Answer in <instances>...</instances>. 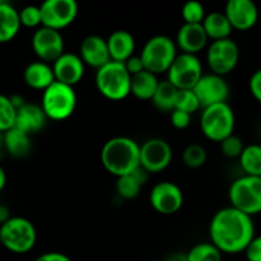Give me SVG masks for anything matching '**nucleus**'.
<instances>
[{"instance_id": "a19ab883", "label": "nucleus", "mask_w": 261, "mask_h": 261, "mask_svg": "<svg viewBox=\"0 0 261 261\" xmlns=\"http://www.w3.org/2000/svg\"><path fill=\"white\" fill-rule=\"evenodd\" d=\"M33 261H73L68 255L63 254V252L58 251H50L41 254L40 256L36 257Z\"/></svg>"}, {"instance_id": "37998d69", "label": "nucleus", "mask_w": 261, "mask_h": 261, "mask_svg": "<svg viewBox=\"0 0 261 261\" xmlns=\"http://www.w3.org/2000/svg\"><path fill=\"white\" fill-rule=\"evenodd\" d=\"M10 217L12 216H10L9 208L5 205H3V204H0V226H2V224H4L5 222L10 218Z\"/></svg>"}, {"instance_id": "ddd939ff", "label": "nucleus", "mask_w": 261, "mask_h": 261, "mask_svg": "<svg viewBox=\"0 0 261 261\" xmlns=\"http://www.w3.org/2000/svg\"><path fill=\"white\" fill-rule=\"evenodd\" d=\"M33 54L43 63L53 64L65 53V42L61 32L47 27H38L31 38Z\"/></svg>"}, {"instance_id": "f03ea898", "label": "nucleus", "mask_w": 261, "mask_h": 261, "mask_svg": "<svg viewBox=\"0 0 261 261\" xmlns=\"http://www.w3.org/2000/svg\"><path fill=\"white\" fill-rule=\"evenodd\" d=\"M99 157L107 172L121 177L140 167V144L124 135L114 137L102 145Z\"/></svg>"}, {"instance_id": "a211bd4d", "label": "nucleus", "mask_w": 261, "mask_h": 261, "mask_svg": "<svg viewBox=\"0 0 261 261\" xmlns=\"http://www.w3.org/2000/svg\"><path fill=\"white\" fill-rule=\"evenodd\" d=\"M79 58L84 63V65L92 66L94 69H99L111 61L107 48L106 38L98 35H89L82 40L79 46Z\"/></svg>"}, {"instance_id": "cd10ccee", "label": "nucleus", "mask_w": 261, "mask_h": 261, "mask_svg": "<svg viewBox=\"0 0 261 261\" xmlns=\"http://www.w3.org/2000/svg\"><path fill=\"white\" fill-rule=\"evenodd\" d=\"M239 161H240V166H241L245 175L261 177V145L260 144L245 145Z\"/></svg>"}, {"instance_id": "72a5a7b5", "label": "nucleus", "mask_w": 261, "mask_h": 261, "mask_svg": "<svg viewBox=\"0 0 261 261\" xmlns=\"http://www.w3.org/2000/svg\"><path fill=\"white\" fill-rule=\"evenodd\" d=\"M205 15L206 13L204 5L196 0H190V2L185 3L181 9V17H182L184 23H189V24H201Z\"/></svg>"}, {"instance_id": "f8f14e48", "label": "nucleus", "mask_w": 261, "mask_h": 261, "mask_svg": "<svg viewBox=\"0 0 261 261\" xmlns=\"http://www.w3.org/2000/svg\"><path fill=\"white\" fill-rule=\"evenodd\" d=\"M43 27L60 32L75 20L79 13L75 0H46L40 5Z\"/></svg>"}, {"instance_id": "b1692460", "label": "nucleus", "mask_w": 261, "mask_h": 261, "mask_svg": "<svg viewBox=\"0 0 261 261\" xmlns=\"http://www.w3.org/2000/svg\"><path fill=\"white\" fill-rule=\"evenodd\" d=\"M18 10L4 0L0 4V43H8L14 40L20 31Z\"/></svg>"}, {"instance_id": "c03bdc74", "label": "nucleus", "mask_w": 261, "mask_h": 261, "mask_svg": "<svg viewBox=\"0 0 261 261\" xmlns=\"http://www.w3.org/2000/svg\"><path fill=\"white\" fill-rule=\"evenodd\" d=\"M5 185H7V172H5L4 168L0 166V193L4 190Z\"/></svg>"}, {"instance_id": "a18cd8bd", "label": "nucleus", "mask_w": 261, "mask_h": 261, "mask_svg": "<svg viewBox=\"0 0 261 261\" xmlns=\"http://www.w3.org/2000/svg\"><path fill=\"white\" fill-rule=\"evenodd\" d=\"M4 149V138H3V133H0V153Z\"/></svg>"}, {"instance_id": "39448f33", "label": "nucleus", "mask_w": 261, "mask_h": 261, "mask_svg": "<svg viewBox=\"0 0 261 261\" xmlns=\"http://www.w3.org/2000/svg\"><path fill=\"white\" fill-rule=\"evenodd\" d=\"M234 126L236 116L228 102L201 109L200 129L206 139L221 143L227 137L233 134Z\"/></svg>"}, {"instance_id": "c85d7f7f", "label": "nucleus", "mask_w": 261, "mask_h": 261, "mask_svg": "<svg viewBox=\"0 0 261 261\" xmlns=\"http://www.w3.org/2000/svg\"><path fill=\"white\" fill-rule=\"evenodd\" d=\"M177 92L178 89L173 84H171L167 79L161 81L157 87V91H155L154 96L152 98L155 109L170 114L175 109V99L176 96H177Z\"/></svg>"}, {"instance_id": "7ed1b4c3", "label": "nucleus", "mask_w": 261, "mask_h": 261, "mask_svg": "<svg viewBox=\"0 0 261 261\" xmlns=\"http://www.w3.org/2000/svg\"><path fill=\"white\" fill-rule=\"evenodd\" d=\"M76 103L78 98L74 87L55 81L42 92L40 106L47 120L64 121L74 114Z\"/></svg>"}, {"instance_id": "49530a36", "label": "nucleus", "mask_w": 261, "mask_h": 261, "mask_svg": "<svg viewBox=\"0 0 261 261\" xmlns=\"http://www.w3.org/2000/svg\"><path fill=\"white\" fill-rule=\"evenodd\" d=\"M155 261H165V260H155Z\"/></svg>"}, {"instance_id": "473e14b6", "label": "nucleus", "mask_w": 261, "mask_h": 261, "mask_svg": "<svg viewBox=\"0 0 261 261\" xmlns=\"http://www.w3.org/2000/svg\"><path fill=\"white\" fill-rule=\"evenodd\" d=\"M17 110L13 106L9 96L0 93V133L12 129L15 122Z\"/></svg>"}, {"instance_id": "412c9836", "label": "nucleus", "mask_w": 261, "mask_h": 261, "mask_svg": "<svg viewBox=\"0 0 261 261\" xmlns=\"http://www.w3.org/2000/svg\"><path fill=\"white\" fill-rule=\"evenodd\" d=\"M110 59L116 63H125L135 53V38L129 31L116 30L106 38Z\"/></svg>"}, {"instance_id": "423d86ee", "label": "nucleus", "mask_w": 261, "mask_h": 261, "mask_svg": "<svg viewBox=\"0 0 261 261\" xmlns=\"http://www.w3.org/2000/svg\"><path fill=\"white\" fill-rule=\"evenodd\" d=\"M132 75L127 73L124 64L109 61L106 65L97 69L94 83L96 88L105 98L110 101H122L130 94Z\"/></svg>"}, {"instance_id": "7c9ffc66", "label": "nucleus", "mask_w": 261, "mask_h": 261, "mask_svg": "<svg viewBox=\"0 0 261 261\" xmlns=\"http://www.w3.org/2000/svg\"><path fill=\"white\" fill-rule=\"evenodd\" d=\"M206 160H208L206 149L198 143H191V144L186 145L182 152L184 165L189 168H193V170L203 167L206 163Z\"/></svg>"}, {"instance_id": "a878e982", "label": "nucleus", "mask_w": 261, "mask_h": 261, "mask_svg": "<svg viewBox=\"0 0 261 261\" xmlns=\"http://www.w3.org/2000/svg\"><path fill=\"white\" fill-rule=\"evenodd\" d=\"M160 84L158 76L150 71L143 70L132 76L130 94L142 101H152L157 87Z\"/></svg>"}, {"instance_id": "6ab92c4d", "label": "nucleus", "mask_w": 261, "mask_h": 261, "mask_svg": "<svg viewBox=\"0 0 261 261\" xmlns=\"http://www.w3.org/2000/svg\"><path fill=\"white\" fill-rule=\"evenodd\" d=\"M209 38L203 25L184 23L176 33L175 43L181 53L198 56V54L206 47Z\"/></svg>"}, {"instance_id": "4be33fe9", "label": "nucleus", "mask_w": 261, "mask_h": 261, "mask_svg": "<svg viewBox=\"0 0 261 261\" xmlns=\"http://www.w3.org/2000/svg\"><path fill=\"white\" fill-rule=\"evenodd\" d=\"M23 81L30 88L43 92L55 82L53 66L40 60L32 61L23 70Z\"/></svg>"}, {"instance_id": "f704fd0d", "label": "nucleus", "mask_w": 261, "mask_h": 261, "mask_svg": "<svg viewBox=\"0 0 261 261\" xmlns=\"http://www.w3.org/2000/svg\"><path fill=\"white\" fill-rule=\"evenodd\" d=\"M18 14H19V22L22 27L37 30L42 25L41 10L38 5H25L22 9L18 10Z\"/></svg>"}, {"instance_id": "bb28decb", "label": "nucleus", "mask_w": 261, "mask_h": 261, "mask_svg": "<svg viewBox=\"0 0 261 261\" xmlns=\"http://www.w3.org/2000/svg\"><path fill=\"white\" fill-rule=\"evenodd\" d=\"M201 25H203L208 38L212 41L231 38V33L233 31L223 12L208 13L201 22Z\"/></svg>"}, {"instance_id": "4468645a", "label": "nucleus", "mask_w": 261, "mask_h": 261, "mask_svg": "<svg viewBox=\"0 0 261 261\" xmlns=\"http://www.w3.org/2000/svg\"><path fill=\"white\" fill-rule=\"evenodd\" d=\"M149 204L157 213L172 216L182 208L184 193L177 184L172 181H161L150 190Z\"/></svg>"}, {"instance_id": "9d476101", "label": "nucleus", "mask_w": 261, "mask_h": 261, "mask_svg": "<svg viewBox=\"0 0 261 261\" xmlns=\"http://www.w3.org/2000/svg\"><path fill=\"white\" fill-rule=\"evenodd\" d=\"M167 81L177 89H193L203 75V65L196 55L177 54L167 70Z\"/></svg>"}, {"instance_id": "c9c22d12", "label": "nucleus", "mask_w": 261, "mask_h": 261, "mask_svg": "<svg viewBox=\"0 0 261 261\" xmlns=\"http://www.w3.org/2000/svg\"><path fill=\"white\" fill-rule=\"evenodd\" d=\"M219 145H221L222 154L227 158H232V160L240 158V155H241L242 150H244L245 148L244 140L234 134L229 135L226 139L222 140V142L219 143Z\"/></svg>"}, {"instance_id": "2f4dec72", "label": "nucleus", "mask_w": 261, "mask_h": 261, "mask_svg": "<svg viewBox=\"0 0 261 261\" xmlns=\"http://www.w3.org/2000/svg\"><path fill=\"white\" fill-rule=\"evenodd\" d=\"M200 109V102L193 89H178L173 110H180L186 114L193 115L194 112L199 111Z\"/></svg>"}, {"instance_id": "20e7f679", "label": "nucleus", "mask_w": 261, "mask_h": 261, "mask_svg": "<svg viewBox=\"0 0 261 261\" xmlns=\"http://www.w3.org/2000/svg\"><path fill=\"white\" fill-rule=\"evenodd\" d=\"M37 242V229L24 217H10L0 226V244L13 254H27Z\"/></svg>"}, {"instance_id": "58836bf2", "label": "nucleus", "mask_w": 261, "mask_h": 261, "mask_svg": "<svg viewBox=\"0 0 261 261\" xmlns=\"http://www.w3.org/2000/svg\"><path fill=\"white\" fill-rule=\"evenodd\" d=\"M250 93L252 94L255 99L261 103V69H257L252 73L249 81Z\"/></svg>"}, {"instance_id": "aec40b11", "label": "nucleus", "mask_w": 261, "mask_h": 261, "mask_svg": "<svg viewBox=\"0 0 261 261\" xmlns=\"http://www.w3.org/2000/svg\"><path fill=\"white\" fill-rule=\"evenodd\" d=\"M47 122V117L43 114L40 105L33 102H25L17 110L14 127L22 130L28 135L41 132Z\"/></svg>"}, {"instance_id": "1a4fd4ad", "label": "nucleus", "mask_w": 261, "mask_h": 261, "mask_svg": "<svg viewBox=\"0 0 261 261\" xmlns=\"http://www.w3.org/2000/svg\"><path fill=\"white\" fill-rule=\"evenodd\" d=\"M240 61V47L232 38L212 41L206 48V64L211 73L226 76L236 69Z\"/></svg>"}, {"instance_id": "6e6552de", "label": "nucleus", "mask_w": 261, "mask_h": 261, "mask_svg": "<svg viewBox=\"0 0 261 261\" xmlns=\"http://www.w3.org/2000/svg\"><path fill=\"white\" fill-rule=\"evenodd\" d=\"M232 208L252 217L261 213V177L244 175L236 178L228 189Z\"/></svg>"}, {"instance_id": "e433bc0d", "label": "nucleus", "mask_w": 261, "mask_h": 261, "mask_svg": "<svg viewBox=\"0 0 261 261\" xmlns=\"http://www.w3.org/2000/svg\"><path fill=\"white\" fill-rule=\"evenodd\" d=\"M170 120L173 127L178 130H184L191 124V115L180 111V110H172L170 112Z\"/></svg>"}, {"instance_id": "2eb2a0df", "label": "nucleus", "mask_w": 261, "mask_h": 261, "mask_svg": "<svg viewBox=\"0 0 261 261\" xmlns=\"http://www.w3.org/2000/svg\"><path fill=\"white\" fill-rule=\"evenodd\" d=\"M193 91L200 102L201 109L227 102L231 93V88L226 78L214 73L203 74Z\"/></svg>"}, {"instance_id": "393cba45", "label": "nucleus", "mask_w": 261, "mask_h": 261, "mask_svg": "<svg viewBox=\"0 0 261 261\" xmlns=\"http://www.w3.org/2000/svg\"><path fill=\"white\" fill-rule=\"evenodd\" d=\"M4 138V149L8 154L13 158H24L27 157L32 149V143H31V135L25 134L22 130L13 126L12 129L3 133Z\"/></svg>"}, {"instance_id": "f3484780", "label": "nucleus", "mask_w": 261, "mask_h": 261, "mask_svg": "<svg viewBox=\"0 0 261 261\" xmlns=\"http://www.w3.org/2000/svg\"><path fill=\"white\" fill-rule=\"evenodd\" d=\"M51 66H53L55 81L70 87H75L83 79L86 73V65L78 54L66 53V51L60 58L56 59Z\"/></svg>"}, {"instance_id": "79ce46f5", "label": "nucleus", "mask_w": 261, "mask_h": 261, "mask_svg": "<svg viewBox=\"0 0 261 261\" xmlns=\"http://www.w3.org/2000/svg\"><path fill=\"white\" fill-rule=\"evenodd\" d=\"M165 261H188V255H186V252L176 251L168 255Z\"/></svg>"}, {"instance_id": "4c0bfd02", "label": "nucleus", "mask_w": 261, "mask_h": 261, "mask_svg": "<svg viewBox=\"0 0 261 261\" xmlns=\"http://www.w3.org/2000/svg\"><path fill=\"white\" fill-rule=\"evenodd\" d=\"M244 252L247 261H261V234H255Z\"/></svg>"}, {"instance_id": "f257e3e1", "label": "nucleus", "mask_w": 261, "mask_h": 261, "mask_svg": "<svg viewBox=\"0 0 261 261\" xmlns=\"http://www.w3.org/2000/svg\"><path fill=\"white\" fill-rule=\"evenodd\" d=\"M211 242L222 254H240L246 250L255 237L252 217L232 208H222L212 217L209 223Z\"/></svg>"}, {"instance_id": "0eeeda50", "label": "nucleus", "mask_w": 261, "mask_h": 261, "mask_svg": "<svg viewBox=\"0 0 261 261\" xmlns=\"http://www.w3.org/2000/svg\"><path fill=\"white\" fill-rule=\"evenodd\" d=\"M139 56L147 71H150L157 76L167 73L171 64L177 56L175 40L166 35L153 36L144 43Z\"/></svg>"}, {"instance_id": "ea45409f", "label": "nucleus", "mask_w": 261, "mask_h": 261, "mask_svg": "<svg viewBox=\"0 0 261 261\" xmlns=\"http://www.w3.org/2000/svg\"><path fill=\"white\" fill-rule=\"evenodd\" d=\"M124 64L125 69L127 70V73L130 74V75H135V74L140 73V71L145 70L144 69V64H143L142 59H140L139 55H133L132 58L127 59Z\"/></svg>"}, {"instance_id": "dca6fc26", "label": "nucleus", "mask_w": 261, "mask_h": 261, "mask_svg": "<svg viewBox=\"0 0 261 261\" xmlns=\"http://www.w3.org/2000/svg\"><path fill=\"white\" fill-rule=\"evenodd\" d=\"M223 13L237 31L251 30L259 20V8L252 0H228Z\"/></svg>"}, {"instance_id": "c756f323", "label": "nucleus", "mask_w": 261, "mask_h": 261, "mask_svg": "<svg viewBox=\"0 0 261 261\" xmlns=\"http://www.w3.org/2000/svg\"><path fill=\"white\" fill-rule=\"evenodd\" d=\"M186 255L188 261H223V254L212 242L194 245Z\"/></svg>"}, {"instance_id": "5701e85b", "label": "nucleus", "mask_w": 261, "mask_h": 261, "mask_svg": "<svg viewBox=\"0 0 261 261\" xmlns=\"http://www.w3.org/2000/svg\"><path fill=\"white\" fill-rule=\"evenodd\" d=\"M148 175L149 173L147 171L143 170L142 167H138L134 172L117 177L115 185L116 194L125 200H133L139 195L140 190L147 182Z\"/></svg>"}, {"instance_id": "9b49d317", "label": "nucleus", "mask_w": 261, "mask_h": 261, "mask_svg": "<svg viewBox=\"0 0 261 261\" xmlns=\"http://www.w3.org/2000/svg\"><path fill=\"white\" fill-rule=\"evenodd\" d=\"M173 150L162 138H150L140 144V167L148 173H158L171 165Z\"/></svg>"}]
</instances>
